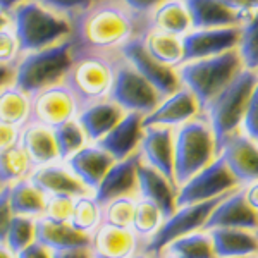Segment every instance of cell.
<instances>
[{
    "mask_svg": "<svg viewBox=\"0 0 258 258\" xmlns=\"http://www.w3.org/2000/svg\"><path fill=\"white\" fill-rule=\"evenodd\" d=\"M0 189H2V186H0Z\"/></svg>",
    "mask_w": 258,
    "mask_h": 258,
    "instance_id": "59",
    "label": "cell"
},
{
    "mask_svg": "<svg viewBox=\"0 0 258 258\" xmlns=\"http://www.w3.org/2000/svg\"><path fill=\"white\" fill-rule=\"evenodd\" d=\"M207 229H258V212L251 209L244 191L229 195L210 214Z\"/></svg>",
    "mask_w": 258,
    "mask_h": 258,
    "instance_id": "17",
    "label": "cell"
},
{
    "mask_svg": "<svg viewBox=\"0 0 258 258\" xmlns=\"http://www.w3.org/2000/svg\"><path fill=\"white\" fill-rule=\"evenodd\" d=\"M165 258H176V256H170V255H167V256H165Z\"/></svg>",
    "mask_w": 258,
    "mask_h": 258,
    "instance_id": "57",
    "label": "cell"
},
{
    "mask_svg": "<svg viewBox=\"0 0 258 258\" xmlns=\"http://www.w3.org/2000/svg\"><path fill=\"white\" fill-rule=\"evenodd\" d=\"M19 145L30 157L33 167H41L53 162H59V150H57L53 129L41 126L36 122H28L21 129Z\"/></svg>",
    "mask_w": 258,
    "mask_h": 258,
    "instance_id": "26",
    "label": "cell"
},
{
    "mask_svg": "<svg viewBox=\"0 0 258 258\" xmlns=\"http://www.w3.org/2000/svg\"><path fill=\"white\" fill-rule=\"evenodd\" d=\"M145 47L153 59L169 66V68H174L182 62V43L174 35L155 31L147 38Z\"/></svg>",
    "mask_w": 258,
    "mask_h": 258,
    "instance_id": "34",
    "label": "cell"
},
{
    "mask_svg": "<svg viewBox=\"0 0 258 258\" xmlns=\"http://www.w3.org/2000/svg\"><path fill=\"white\" fill-rule=\"evenodd\" d=\"M74 200L71 197H47V205H45L43 219L52 220V222H71V215L74 209Z\"/></svg>",
    "mask_w": 258,
    "mask_h": 258,
    "instance_id": "41",
    "label": "cell"
},
{
    "mask_svg": "<svg viewBox=\"0 0 258 258\" xmlns=\"http://www.w3.org/2000/svg\"><path fill=\"white\" fill-rule=\"evenodd\" d=\"M241 73L239 53L231 52L220 55L184 62L179 69V81L193 93L200 105H209L226 86Z\"/></svg>",
    "mask_w": 258,
    "mask_h": 258,
    "instance_id": "3",
    "label": "cell"
},
{
    "mask_svg": "<svg viewBox=\"0 0 258 258\" xmlns=\"http://www.w3.org/2000/svg\"><path fill=\"white\" fill-rule=\"evenodd\" d=\"M53 136H55L60 162H66L68 159H71L74 153L80 152L81 148H85L86 145L90 143L85 131H83V127L78 124L76 119L53 129Z\"/></svg>",
    "mask_w": 258,
    "mask_h": 258,
    "instance_id": "36",
    "label": "cell"
},
{
    "mask_svg": "<svg viewBox=\"0 0 258 258\" xmlns=\"http://www.w3.org/2000/svg\"><path fill=\"white\" fill-rule=\"evenodd\" d=\"M33 170L35 167H33L30 157L26 155V152L19 143L0 152V186L2 188L28 179Z\"/></svg>",
    "mask_w": 258,
    "mask_h": 258,
    "instance_id": "31",
    "label": "cell"
},
{
    "mask_svg": "<svg viewBox=\"0 0 258 258\" xmlns=\"http://www.w3.org/2000/svg\"><path fill=\"white\" fill-rule=\"evenodd\" d=\"M19 53V41L14 30L7 28V30L0 31V64L16 66Z\"/></svg>",
    "mask_w": 258,
    "mask_h": 258,
    "instance_id": "42",
    "label": "cell"
},
{
    "mask_svg": "<svg viewBox=\"0 0 258 258\" xmlns=\"http://www.w3.org/2000/svg\"><path fill=\"white\" fill-rule=\"evenodd\" d=\"M40 6L47 7V9L60 11V12H73L86 9L93 0H35Z\"/></svg>",
    "mask_w": 258,
    "mask_h": 258,
    "instance_id": "45",
    "label": "cell"
},
{
    "mask_svg": "<svg viewBox=\"0 0 258 258\" xmlns=\"http://www.w3.org/2000/svg\"><path fill=\"white\" fill-rule=\"evenodd\" d=\"M73 66V43L66 40L38 52L24 53L14 66L12 85L30 97H35L40 91L62 85Z\"/></svg>",
    "mask_w": 258,
    "mask_h": 258,
    "instance_id": "1",
    "label": "cell"
},
{
    "mask_svg": "<svg viewBox=\"0 0 258 258\" xmlns=\"http://www.w3.org/2000/svg\"><path fill=\"white\" fill-rule=\"evenodd\" d=\"M31 98L33 105L30 122L41 124L50 129H55L62 124L74 120L80 112V103L64 83L40 91Z\"/></svg>",
    "mask_w": 258,
    "mask_h": 258,
    "instance_id": "10",
    "label": "cell"
},
{
    "mask_svg": "<svg viewBox=\"0 0 258 258\" xmlns=\"http://www.w3.org/2000/svg\"><path fill=\"white\" fill-rule=\"evenodd\" d=\"M14 83V66L0 64V90Z\"/></svg>",
    "mask_w": 258,
    "mask_h": 258,
    "instance_id": "51",
    "label": "cell"
},
{
    "mask_svg": "<svg viewBox=\"0 0 258 258\" xmlns=\"http://www.w3.org/2000/svg\"><path fill=\"white\" fill-rule=\"evenodd\" d=\"M131 35V23L117 9H100L86 19L83 26V36L91 47L109 48L119 43H126Z\"/></svg>",
    "mask_w": 258,
    "mask_h": 258,
    "instance_id": "13",
    "label": "cell"
},
{
    "mask_svg": "<svg viewBox=\"0 0 258 258\" xmlns=\"http://www.w3.org/2000/svg\"><path fill=\"white\" fill-rule=\"evenodd\" d=\"M236 182L238 181L229 172L227 165L219 157L214 162H210L205 169H202L191 179H188L182 186H179L176 205L179 209V207L195 205V203L224 197V193L232 186H236Z\"/></svg>",
    "mask_w": 258,
    "mask_h": 258,
    "instance_id": "9",
    "label": "cell"
},
{
    "mask_svg": "<svg viewBox=\"0 0 258 258\" xmlns=\"http://www.w3.org/2000/svg\"><path fill=\"white\" fill-rule=\"evenodd\" d=\"M214 133L200 120H189L174 136V182L182 186L197 172L214 162Z\"/></svg>",
    "mask_w": 258,
    "mask_h": 258,
    "instance_id": "5",
    "label": "cell"
},
{
    "mask_svg": "<svg viewBox=\"0 0 258 258\" xmlns=\"http://www.w3.org/2000/svg\"><path fill=\"white\" fill-rule=\"evenodd\" d=\"M7 189H9V202L14 215L30 217L35 220L43 217L45 205H47V195L38 186L33 184L30 177L16 182L12 186H7Z\"/></svg>",
    "mask_w": 258,
    "mask_h": 258,
    "instance_id": "29",
    "label": "cell"
},
{
    "mask_svg": "<svg viewBox=\"0 0 258 258\" xmlns=\"http://www.w3.org/2000/svg\"><path fill=\"white\" fill-rule=\"evenodd\" d=\"M18 258H52V251L48 248H45L40 243H33L26 249H23L21 253H18Z\"/></svg>",
    "mask_w": 258,
    "mask_h": 258,
    "instance_id": "48",
    "label": "cell"
},
{
    "mask_svg": "<svg viewBox=\"0 0 258 258\" xmlns=\"http://www.w3.org/2000/svg\"><path fill=\"white\" fill-rule=\"evenodd\" d=\"M164 220H165L164 214H162L153 203L140 198L138 202H136L135 217H133L131 229L136 236H143V238L150 239L160 229Z\"/></svg>",
    "mask_w": 258,
    "mask_h": 258,
    "instance_id": "37",
    "label": "cell"
},
{
    "mask_svg": "<svg viewBox=\"0 0 258 258\" xmlns=\"http://www.w3.org/2000/svg\"><path fill=\"white\" fill-rule=\"evenodd\" d=\"M241 31L238 28H217V30H197L184 35L182 43V62L220 55L234 50L239 43Z\"/></svg>",
    "mask_w": 258,
    "mask_h": 258,
    "instance_id": "12",
    "label": "cell"
},
{
    "mask_svg": "<svg viewBox=\"0 0 258 258\" xmlns=\"http://www.w3.org/2000/svg\"><path fill=\"white\" fill-rule=\"evenodd\" d=\"M220 159L238 182L258 181V147L248 136H231L222 148Z\"/></svg>",
    "mask_w": 258,
    "mask_h": 258,
    "instance_id": "19",
    "label": "cell"
},
{
    "mask_svg": "<svg viewBox=\"0 0 258 258\" xmlns=\"http://www.w3.org/2000/svg\"><path fill=\"white\" fill-rule=\"evenodd\" d=\"M9 24H11V19H9V16H7V12L0 11V31L7 30V28H9Z\"/></svg>",
    "mask_w": 258,
    "mask_h": 258,
    "instance_id": "55",
    "label": "cell"
},
{
    "mask_svg": "<svg viewBox=\"0 0 258 258\" xmlns=\"http://www.w3.org/2000/svg\"><path fill=\"white\" fill-rule=\"evenodd\" d=\"M91 251L97 258H133L136 255V234L133 229L102 224L91 236Z\"/></svg>",
    "mask_w": 258,
    "mask_h": 258,
    "instance_id": "25",
    "label": "cell"
},
{
    "mask_svg": "<svg viewBox=\"0 0 258 258\" xmlns=\"http://www.w3.org/2000/svg\"><path fill=\"white\" fill-rule=\"evenodd\" d=\"M258 83L256 71L244 69L209 103L215 147L220 150L243 122L249 97Z\"/></svg>",
    "mask_w": 258,
    "mask_h": 258,
    "instance_id": "2",
    "label": "cell"
},
{
    "mask_svg": "<svg viewBox=\"0 0 258 258\" xmlns=\"http://www.w3.org/2000/svg\"><path fill=\"white\" fill-rule=\"evenodd\" d=\"M35 238L50 251L91 248V236L83 234L69 222H52L43 217L35 222Z\"/></svg>",
    "mask_w": 258,
    "mask_h": 258,
    "instance_id": "24",
    "label": "cell"
},
{
    "mask_svg": "<svg viewBox=\"0 0 258 258\" xmlns=\"http://www.w3.org/2000/svg\"><path fill=\"white\" fill-rule=\"evenodd\" d=\"M239 59L249 71L258 69V12L244 24L239 35Z\"/></svg>",
    "mask_w": 258,
    "mask_h": 258,
    "instance_id": "38",
    "label": "cell"
},
{
    "mask_svg": "<svg viewBox=\"0 0 258 258\" xmlns=\"http://www.w3.org/2000/svg\"><path fill=\"white\" fill-rule=\"evenodd\" d=\"M114 159L98 147L91 143L74 153L71 159L66 160V165L73 170V174L85 184V188L90 193H95V189L100 186L102 179L109 172V169L114 165Z\"/></svg>",
    "mask_w": 258,
    "mask_h": 258,
    "instance_id": "20",
    "label": "cell"
},
{
    "mask_svg": "<svg viewBox=\"0 0 258 258\" xmlns=\"http://www.w3.org/2000/svg\"><path fill=\"white\" fill-rule=\"evenodd\" d=\"M231 11L238 14H246V12L258 11V0H222Z\"/></svg>",
    "mask_w": 258,
    "mask_h": 258,
    "instance_id": "47",
    "label": "cell"
},
{
    "mask_svg": "<svg viewBox=\"0 0 258 258\" xmlns=\"http://www.w3.org/2000/svg\"><path fill=\"white\" fill-rule=\"evenodd\" d=\"M14 33L21 52L30 53L66 41L71 24L38 2H26L14 11Z\"/></svg>",
    "mask_w": 258,
    "mask_h": 258,
    "instance_id": "4",
    "label": "cell"
},
{
    "mask_svg": "<svg viewBox=\"0 0 258 258\" xmlns=\"http://www.w3.org/2000/svg\"><path fill=\"white\" fill-rule=\"evenodd\" d=\"M12 219H14V212L9 202V189L2 188L0 189V243H6Z\"/></svg>",
    "mask_w": 258,
    "mask_h": 258,
    "instance_id": "44",
    "label": "cell"
},
{
    "mask_svg": "<svg viewBox=\"0 0 258 258\" xmlns=\"http://www.w3.org/2000/svg\"><path fill=\"white\" fill-rule=\"evenodd\" d=\"M256 238H258V229H256Z\"/></svg>",
    "mask_w": 258,
    "mask_h": 258,
    "instance_id": "58",
    "label": "cell"
},
{
    "mask_svg": "<svg viewBox=\"0 0 258 258\" xmlns=\"http://www.w3.org/2000/svg\"><path fill=\"white\" fill-rule=\"evenodd\" d=\"M69 224L83 234H95V231L103 224V209L98 205L93 195H85L74 200V209Z\"/></svg>",
    "mask_w": 258,
    "mask_h": 258,
    "instance_id": "33",
    "label": "cell"
},
{
    "mask_svg": "<svg viewBox=\"0 0 258 258\" xmlns=\"http://www.w3.org/2000/svg\"><path fill=\"white\" fill-rule=\"evenodd\" d=\"M140 155L150 167L174 182V135L170 127H145L140 145ZM176 184V182H174Z\"/></svg>",
    "mask_w": 258,
    "mask_h": 258,
    "instance_id": "15",
    "label": "cell"
},
{
    "mask_svg": "<svg viewBox=\"0 0 258 258\" xmlns=\"http://www.w3.org/2000/svg\"><path fill=\"white\" fill-rule=\"evenodd\" d=\"M170 256L176 258H215L214 244L210 236L193 232L184 238H179L165 248Z\"/></svg>",
    "mask_w": 258,
    "mask_h": 258,
    "instance_id": "35",
    "label": "cell"
},
{
    "mask_svg": "<svg viewBox=\"0 0 258 258\" xmlns=\"http://www.w3.org/2000/svg\"><path fill=\"white\" fill-rule=\"evenodd\" d=\"M222 198L224 197H219V198L209 200V202L179 207L172 215H169V217L162 222L159 231L148 239L143 253H147L150 256H157V255H160L162 251H165V248H167L172 241L197 232L200 227L205 226L210 214L214 212L215 207L222 202Z\"/></svg>",
    "mask_w": 258,
    "mask_h": 258,
    "instance_id": "6",
    "label": "cell"
},
{
    "mask_svg": "<svg viewBox=\"0 0 258 258\" xmlns=\"http://www.w3.org/2000/svg\"><path fill=\"white\" fill-rule=\"evenodd\" d=\"M0 258H18V255L12 253L6 243H0Z\"/></svg>",
    "mask_w": 258,
    "mask_h": 258,
    "instance_id": "54",
    "label": "cell"
},
{
    "mask_svg": "<svg viewBox=\"0 0 258 258\" xmlns=\"http://www.w3.org/2000/svg\"><path fill=\"white\" fill-rule=\"evenodd\" d=\"M21 4H24V0H0V11L4 12L16 11Z\"/></svg>",
    "mask_w": 258,
    "mask_h": 258,
    "instance_id": "53",
    "label": "cell"
},
{
    "mask_svg": "<svg viewBox=\"0 0 258 258\" xmlns=\"http://www.w3.org/2000/svg\"><path fill=\"white\" fill-rule=\"evenodd\" d=\"M122 55L126 57L133 69L147 80L150 85L159 91L160 97H170L179 90V76L169 66L162 64L150 55L145 47V41L129 40L122 45Z\"/></svg>",
    "mask_w": 258,
    "mask_h": 258,
    "instance_id": "11",
    "label": "cell"
},
{
    "mask_svg": "<svg viewBox=\"0 0 258 258\" xmlns=\"http://www.w3.org/2000/svg\"><path fill=\"white\" fill-rule=\"evenodd\" d=\"M210 239L219 258H243L258 251V238L244 229H212Z\"/></svg>",
    "mask_w": 258,
    "mask_h": 258,
    "instance_id": "28",
    "label": "cell"
},
{
    "mask_svg": "<svg viewBox=\"0 0 258 258\" xmlns=\"http://www.w3.org/2000/svg\"><path fill=\"white\" fill-rule=\"evenodd\" d=\"M33 98L14 85L0 90V122L23 129L31 120Z\"/></svg>",
    "mask_w": 258,
    "mask_h": 258,
    "instance_id": "30",
    "label": "cell"
},
{
    "mask_svg": "<svg viewBox=\"0 0 258 258\" xmlns=\"http://www.w3.org/2000/svg\"><path fill=\"white\" fill-rule=\"evenodd\" d=\"M103 209V224L109 226L120 227V229H131L133 217H135L136 200L133 197L127 198H117L114 202L107 203Z\"/></svg>",
    "mask_w": 258,
    "mask_h": 258,
    "instance_id": "40",
    "label": "cell"
},
{
    "mask_svg": "<svg viewBox=\"0 0 258 258\" xmlns=\"http://www.w3.org/2000/svg\"><path fill=\"white\" fill-rule=\"evenodd\" d=\"M19 138H21V129L19 127H14V126L6 124V122H0V152L14 147V145H18Z\"/></svg>",
    "mask_w": 258,
    "mask_h": 258,
    "instance_id": "46",
    "label": "cell"
},
{
    "mask_svg": "<svg viewBox=\"0 0 258 258\" xmlns=\"http://www.w3.org/2000/svg\"><path fill=\"white\" fill-rule=\"evenodd\" d=\"M198 112V102L189 90H177L167 97L164 102L159 103L153 112L143 117V127L160 126V127H172V126H184L193 119Z\"/></svg>",
    "mask_w": 258,
    "mask_h": 258,
    "instance_id": "21",
    "label": "cell"
},
{
    "mask_svg": "<svg viewBox=\"0 0 258 258\" xmlns=\"http://www.w3.org/2000/svg\"><path fill=\"white\" fill-rule=\"evenodd\" d=\"M93 258H97V256H93Z\"/></svg>",
    "mask_w": 258,
    "mask_h": 258,
    "instance_id": "60",
    "label": "cell"
},
{
    "mask_svg": "<svg viewBox=\"0 0 258 258\" xmlns=\"http://www.w3.org/2000/svg\"><path fill=\"white\" fill-rule=\"evenodd\" d=\"M115 71L109 62L98 57H86L80 62H74L69 71L64 85L73 91L78 103H93L110 95Z\"/></svg>",
    "mask_w": 258,
    "mask_h": 258,
    "instance_id": "7",
    "label": "cell"
},
{
    "mask_svg": "<svg viewBox=\"0 0 258 258\" xmlns=\"http://www.w3.org/2000/svg\"><path fill=\"white\" fill-rule=\"evenodd\" d=\"M124 115L126 112L112 100H98V102L83 105L78 112L76 120L83 127L90 143H98L107 133L117 126Z\"/></svg>",
    "mask_w": 258,
    "mask_h": 258,
    "instance_id": "23",
    "label": "cell"
},
{
    "mask_svg": "<svg viewBox=\"0 0 258 258\" xmlns=\"http://www.w3.org/2000/svg\"><path fill=\"white\" fill-rule=\"evenodd\" d=\"M143 117L145 115L136 114V112H127L119 120L117 126L95 145L105 150L115 162L135 155L140 150L141 138H143Z\"/></svg>",
    "mask_w": 258,
    "mask_h": 258,
    "instance_id": "16",
    "label": "cell"
},
{
    "mask_svg": "<svg viewBox=\"0 0 258 258\" xmlns=\"http://www.w3.org/2000/svg\"><path fill=\"white\" fill-rule=\"evenodd\" d=\"M246 200L249 205H251V209H255L258 212V181L253 182L251 188L246 191Z\"/></svg>",
    "mask_w": 258,
    "mask_h": 258,
    "instance_id": "52",
    "label": "cell"
},
{
    "mask_svg": "<svg viewBox=\"0 0 258 258\" xmlns=\"http://www.w3.org/2000/svg\"><path fill=\"white\" fill-rule=\"evenodd\" d=\"M191 26L197 30H217L232 28L243 16L231 11L222 0H184Z\"/></svg>",
    "mask_w": 258,
    "mask_h": 258,
    "instance_id": "27",
    "label": "cell"
},
{
    "mask_svg": "<svg viewBox=\"0 0 258 258\" xmlns=\"http://www.w3.org/2000/svg\"><path fill=\"white\" fill-rule=\"evenodd\" d=\"M153 26L157 28V31L169 33L174 36L188 31L191 26V19L184 2L169 0V2L160 4L153 14Z\"/></svg>",
    "mask_w": 258,
    "mask_h": 258,
    "instance_id": "32",
    "label": "cell"
},
{
    "mask_svg": "<svg viewBox=\"0 0 258 258\" xmlns=\"http://www.w3.org/2000/svg\"><path fill=\"white\" fill-rule=\"evenodd\" d=\"M141 162L143 159L140 152L124 160L114 162V165L109 169V172L105 174L93 193L100 207H105L107 203L117 198H127L138 193V167Z\"/></svg>",
    "mask_w": 258,
    "mask_h": 258,
    "instance_id": "14",
    "label": "cell"
},
{
    "mask_svg": "<svg viewBox=\"0 0 258 258\" xmlns=\"http://www.w3.org/2000/svg\"><path fill=\"white\" fill-rule=\"evenodd\" d=\"M35 219L30 217H21V215H14L11 222V227L7 231L6 244L9 246L12 253H21L26 249L30 244L36 241L35 238Z\"/></svg>",
    "mask_w": 258,
    "mask_h": 258,
    "instance_id": "39",
    "label": "cell"
},
{
    "mask_svg": "<svg viewBox=\"0 0 258 258\" xmlns=\"http://www.w3.org/2000/svg\"><path fill=\"white\" fill-rule=\"evenodd\" d=\"M52 258H93L91 248L64 249V251H52Z\"/></svg>",
    "mask_w": 258,
    "mask_h": 258,
    "instance_id": "49",
    "label": "cell"
},
{
    "mask_svg": "<svg viewBox=\"0 0 258 258\" xmlns=\"http://www.w3.org/2000/svg\"><path fill=\"white\" fill-rule=\"evenodd\" d=\"M138 195L141 200L153 203L165 219L177 210L176 184L145 162H141L138 167Z\"/></svg>",
    "mask_w": 258,
    "mask_h": 258,
    "instance_id": "22",
    "label": "cell"
},
{
    "mask_svg": "<svg viewBox=\"0 0 258 258\" xmlns=\"http://www.w3.org/2000/svg\"><path fill=\"white\" fill-rule=\"evenodd\" d=\"M243 126L248 138H251L253 141L258 140V83L255 90H253L251 97H249L246 112H244Z\"/></svg>",
    "mask_w": 258,
    "mask_h": 258,
    "instance_id": "43",
    "label": "cell"
},
{
    "mask_svg": "<svg viewBox=\"0 0 258 258\" xmlns=\"http://www.w3.org/2000/svg\"><path fill=\"white\" fill-rule=\"evenodd\" d=\"M124 4H126L127 7H131V9L135 11H152L155 9V7L160 6V2H164V0H122Z\"/></svg>",
    "mask_w": 258,
    "mask_h": 258,
    "instance_id": "50",
    "label": "cell"
},
{
    "mask_svg": "<svg viewBox=\"0 0 258 258\" xmlns=\"http://www.w3.org/2000/svg\"><path fill=\"white\" fill-rule=\"evenodd\" d=\"M159 91L153 88L141 74L136 73L131 66H122L115 71L114 83L110 90V100L124 112H136L148 115L160 103Z\"/></svg>",
    "mask_w": 258,
    "mask_h": 258,
    "instance_id": "8",
    "label": "cell"
},
{
    "mask_svg": "<svg viewBox=\"0 0 258 258\" xmlns=\"http://www.w3.org/2000/svg\"><path fill=\"white\" fill-rule=\"evenodd\" d=\"M133 258H152V256L147 255V253H136V255L133 256Z\"/></svg>",
    "mask_w": 258,
    "mask_h": 258,
    "instance_id": "56",
    "label": "cell"
},
{
    "mask_svg": "<svg viewBox=\"0 0 258 258\" xmlns=\"http://www.w3.org/2000/svg\"><path fill=\"white\" fill-rule=\"evenodd\" d=\"M30 181L35 186L43 191L47 197H55V195H62V197L71 198H80L85 195H93L85 188V184L73 174L66 162H53L48 165H41L36 167L31 172Z\"/></svg>",
    "mask_w": 258,
    "mask_h": 258,
    "instance_id": "18",
    "label": "cell"
}]
</instances>
